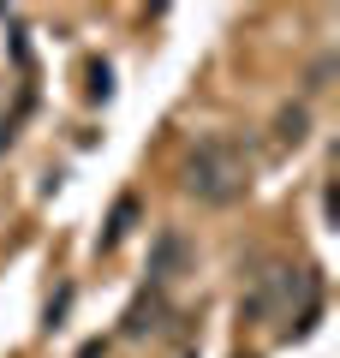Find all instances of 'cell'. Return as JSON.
<instances>
[{"label": "cell", "instance_id": "cell-1", "mask_svg": "<svg viewBox=\"0 0 340 358\" xmlns=\"http://www.w3.org/2000/svg\"><path fill=\"white\" fill-rule=\"evenodd\" d=\"M245 185H251V162H245V150L233 138H197V150L185 155V192L197 197V203H239Z\"/></svg>", "mask_w": 340, "mask_h": 358}, {"label": "cell", "instance_id": "cell-2", "mask_svg": "<svg viewBox=\"0 0 340 358\" xmlns=\"http://www.w3.org/2000/svg\"><path fill=\"white\" fill-rule=\"evenodd\" d=\"M185 257H191V251H185V239H179V233L167 227L162 239H155V263H150V281H155V287H162V281H173L179 268H185Z\"/></svg>", "mask_w": 340, "mask_h": 358}, {"label": "cell", "instance_id": "cell-3", "mask_svg": "<svg viewBox=\"0 0 340 358\" xmlns=\"http://www.w3.org/2000/svg\"><path fill=\"white\" fill-rule=\"evenodd\" d=\"M304 138H311V114H304V108H281L275 114V143L281 150H299Z\"/></svg>", "mask_w": 340, "mask_h": 358}, {"label": "cell", "instance_id": "cell-4", "mask_svg": "<svg viewBox=\"0 0 340 358\" xmlns=\"http://www.w3.org/2000/svg\"><path fill=\"white\" fill-rule=\"evenodd\" d=\"M132 221H138V197H120L113 203V221H108V233H101V251H113V245L132 233Z\"/></svg>", "mask_w": 340, "mask_h": 358}, {"label": "cell", "instance_id": "cell-5", "mask_svg": "<svg viewBox=\"0 0 340 358\" xmlns=\"http://www.w3.org/2000/svg\"><path fill=\"white\" fill-rule=\"evenodd\" d=\"M6 138H13V131H6V126H0V143H6Z\"/></svg>", "mask_w": 340, "mask_h": 358}]
</instances>
